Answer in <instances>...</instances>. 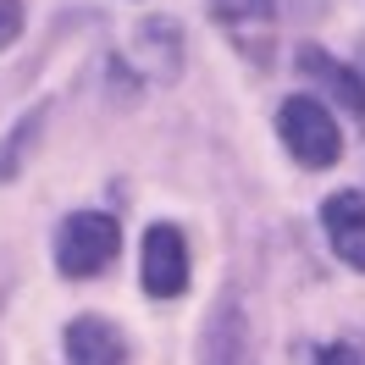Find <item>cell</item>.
<instances>
[{"label": "cell", "instance_id": "6da1fadb", "mask_svg": "<svg viewBox=\"0 0 365 365\" xmlns=\"http://www.w3.org/2000/svg\"><path fill=\"white\" fill-rule=\"evenodd\" d=\"M116 250H122V232H116V222L100 216V210H78V216H67L61 232H56V266L67 277L106 272L116 260Z\"/></svg>", "mask_w": 365, "mask_h": 365}, {"label": "cell", "instance_id": "7a4b0ae2", "mask_svg": "<svg viewBox=\"0 0 365 365\" xmlns=\"http://www.w3.org/2000/svg\"><path fill=\"white\" fill-rule=\"evenodd\" d=\"M277 128H282V144L294 150L299 166H332L343 155V138H338V122L332 111L310 100V94H294L282 111H277Z\"/></svg>", "mask_w": 365, "mask_h": 365}, {"label": "cell", "instance_id": "3957f363", "mask_svg": "<svg viewBox=\"0 0 365 365\" xmlns=\"http://www.w3.org/2000/svg\"><path fill=\"white\" fill-rule=\"evenodd\" d=\"M138 282L150 299H178L188 288V244L172 222H155L144 232V255H138Z\"/></svg>", "mask_w": 365, "mask_h": 365}, {"label": "cell", "instance_id": "277c9868", "mask_svg": "<svg viewBox=\"0 0 365 365\" xmlns=\"http://www.w3.org/2000/svg\"><path fill=\"white\" fill-rule=\"evenodd\" d=\"M321 227L332 238V250L365 272V194H332L327 205H321Z\"/></svg>", "mask_w": 365, "mask_h": 365}, {"label": "cell", "instance_id": "5b68a950", "mask_svg": "<svg viewBox=\"0 0 365 365\" xmlns=\"http://www.w3.org/2000/svg\"><path fill=\"white\" fill-rule=\"evenodd\" d=\"M67 360L72 365H122L128 360V343H122V332H116L111 321L78 316L67 327Z\"/></svg>", "mask_w": 365, "mask_h": 365}, {"label": "cell", "instance_id": "8992f818", "mask_svg": "<svg viewBox=\"0 0 365 365\" xmlns=\"http://www.w3.org/2000/svg\"><path fill=\"white\" fill-rule=\"evenodd\" d=\"M299 72H304V78H316V83H327V89L338 94L354 116H365V83H360L349 67H338L332 56H321L316 45H304V50H299Z\"/></svg>", "mask_w": 365, "mask_h": 365}, {"label": "cell", "instance_id": "52a82bcc", "mask_svg": "<svg viewBox=\"0 0 365 365\" xmlns=\"http://www.w3.org/2000/svg\"><path fill=\"white\" fill-rule=\"evenodd\" d=\"M238 354H244V321H238V304L232 310L222 304L205 332V365H238Z\"/></svg>", "mask_w": 365, "mask_h": 365}, {"label": "cell", "instance_id": "ba28073f", "mask_svg": "<svg viewBox=\"0 0 365 365\" xmlns=\"http://www.w3.org/2000/svg\"><path fill=\"white\" fill-rule=\"evenodd\" d=\"M23 34V0H0V50Z\"/></svg>", "mask_w": 365, "mask_h": 365}, {"label": "cell", "instance_id": "9c48e42d", "mask_svg": "<svg viewBox=\"0 0 365 365\" xmlns=\"http://www.w3.org/2000/svg\"><path fill=\"white\" fill-rule=\"evenodd\" d=\"M316 365H360V360H354V349L332 343V349H321V354H316Z\"/></svg>", "mask_w": 365, "mask_h": 365}]
</instances>
